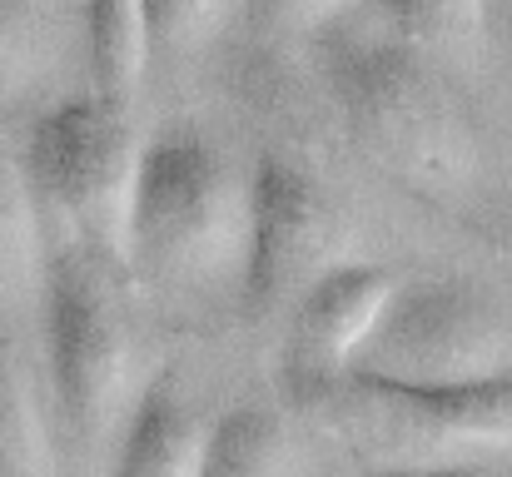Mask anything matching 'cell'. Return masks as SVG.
Listing matches in <instances>:
<instances>
[{
    "label": "cell",
    "mask_w": 512,
    "mask_h": 477,
    "mask_svg": "<svg viewBox=\"0 0 512 477\" xmlns=\"http://www.w3.org/2000/svg\"><path fill=\"white\" fill-rule=\"evenodd\" d=\"M368 477H512L503 463H463V468H383Z\"/></svg>",
    "instance_id": "obj_18"
},
{
    "label": "cell",
    "mask_w": 512,
    "mask_h": 477,
    "mask_svg": "<svg viewBox=\"0 0 512 477\" xmlns=\"http://www.w3.org/2000/svg\"><path fill=\"white\" fill-rule=\"evenodd\" d=\"M358 378L403 388H468L512 373V314L468 279H408L353 363Z\"/></svg>",
    "instance_id": "obj_6"
},
{
    "label": "cell",
    "mask_w": 512,
    "mask_h": 477,
    "mask_svg": "<svg viewBox=\"0 0 512 477\" xmlns=\"http://www.w3.org/2000/svg\"><path fill=\"white\" fill-rule=\"evenodd\" d=\"M35 284H45L35 179H30V164L10 155L0 135V304H20Z\"/></svg>",
    "instance_id": "obj_12"
},
{
    "label": "cell",
    "mask_w": 512,
    "mask_h": 477,
    "mask_svg": "<svg viewBox=\"0 0 512 477\" xmlns=\"http://www.w3.org/2000/svg\"><path fill=\"white\" fill-rule=\"evenodd\" d=\"M50 60L40 0H0V95L25 90Z\"/></svg>",
    "instance_id": "obj_15"
},
{
    "label": "cell",
    "mask_w": 512,
    "mask_h": 477,
    "mask_svg": "<svg viewBox=\"0 0 512 477\" xmlns=\"http://www.w3.org/2000/svg\"><path fill=\"white\" fill-rule=\"evenodd\" d=\"M85 35H90L95 95L130 105L155 55L150 0H85Z\"/></svg>",
    "instance_id": "obj_11"
},
{
    "label": "cell",
    "mask_w": 512,
    "mask_h": 477,
    "mask_svg": "<svg viewBox=\"0 0 512 477\" xmlns=\"http://www.w3.org/2000/svg\"><path fill=\"white\" fill-rule=\"evenodd\" d=\"M299 408L348 453L383 468H463L512 458V373L468 388H403L378 378H299Z\"/></svg>",
    "instance_id": "obj_1"
},
{
    "label": "cell",
    "mask_w": 512,
    "mask_h": 477,
    "mask_svg": "<svg viewBox=\"0 0 512 477\" xmlns=\"http://www.w3.org/2000/svg\"><path fill=\"white\" fill-rule=\"evenodd\" d=\"M378 10L418 55H463L488 25V0H378Z\"/></svg>",
    "instance_id": "obj_14"
},
{
    "label": "cell",
    "mask_w": 512,
    "mask_h": 477,
    "mask_svg": "<svg viewBox=\"0 0 512 477\" xmlns=\"http://www.w3.org/2000/svg\"><path fill=\"white\" fill-rule=\"evenodd\" d=\"M204 477H309V458L274 408H229L209 428Z\"/></svg>",
    "instance_id": "obj_10"
},
{
    "label": "cell",
    "mask_w": 512,
    "mask_h": 477,
    "mask_svg": "<svg viewBox=\"0 0 512 477\" xmlns=\"http://www.w3.org/2000/svg\"><path fill=\"white\" fill-rule=\"evenodd\" d=\"M209 428L214 423L199 418L179 378L160 373L110 458V477H204Z\"/></svg>",
    "instance_id": "obj_9"
},
{
    "label": "cell",
    "mask_w": 512,
    "mask_h": 477,
    "mask_svg": "<svg viewBox=\"0 0 512 477\" xmlns=\"http://www.w3.org/2000/svg\"><path fill=\"white\" fill-rule=\"evenodd\" d=\"M259 5L279 30H319V25L339 20L353 0H259Z\"/></svg>",
    "instance_id": "obj_17"
},
{
    "label": "cell",
    "mask_w": 512,
    "mask_h": 477,
    "mask_svg": "<svg viewBox=\"0 0 512 477\" xmlns=\"http://www.w3.org/2000/svg\"><path fill=\"white\" fill-rule=\"evenodd\" d=\"M145 140L130 105L80 95L45 110L30 130L25 164L35 194H45L85 249L110 264H135V204L145 174Z\"/></svg>",
    "instance_id": "obj_5"
},
{
    "label": "cell",
    "mask_w": 512,
    "mask_h": 477,
    "mask_svg": "<svg viewBox=\"0 0 512 477\" xmlns=\"http://www.w3.org/2000/svg\"><path fill=\"white\" fill-rule=\"evenodd\" d=\"M234 0H150V35H155V50H199L209 45L224 20H229Z\"/></svg>",
    "instance_id": "obj_16"
},
{
    "label": "cell",
    "mask_w": 512,
    "mask_h": 477,
    "mask_svg": "<svg viewBox=\"0 0 512 477\" xmlns=\"http://www.w3.org/2000/svg\"><path fill=\"white\" fill-rule=\"evenodd\" d=\"M254 234V174L194 135L145 150L135 204V264L174 284L244 279Z\"/></svg>",
    "instance_id": "obj_4"
},
{
    "label": "cell",
    "mask_w": 512,
    "mask_h": 477,
    "mask_svg": "<svg viewBox=\"0 0 512 477\" xmlns=\"http://www.w3.org/2000/svg\"><path fill=\"white\" fill-rule=\"evenodd\" d=\"M353 140L403 189L453 199L478 179V135L458 95L408 45L353 50L334 75Z\"/></svg>",
    "instance_id": "obj_3"
},
{
    "label": "cell",
    "mask_w": 512,
    "mask_h": 477,
    "mask_svg": "<svg viewBox=\"0 0 512 477\" xmlns=\"http://www.w3.org/2000/svg\"><path fill=\"white\" fill-rule=\"evenodd\" d=\"M0 477H55L45 408L10 343H0Z\"/></svg>",
    "instance_id": "obj_13"
},
{
    "label": "cell",
    "mask_w": 512,
    "mask_h": 477,
    "mask_svg": "<svg viewBox=\"0 0 512 477\" xmlns=\"http://www.w3.org/2000/svg\"><path fill=\"white\" fill-rule=\"evenodd\" d=\"M45 348H50V393L55 423L75 458H95L120 448L140 398L155 378H145V348L115 289L100 274L95 249H60L45 264Z\"/></svg>",
    "instance_id": "obj_2"
},
{
    "label": "cell",
    "mask_w": 512,
    "mask_h": 477,
    "mask_svg": "<svg viewBox=\"0 0 512 477\" xmlns=\"http://www.w3.org/2000/svg\"><path fill=\"white\" fill-rule=\"evenodd\" d=\"M348 259V219L339 199L299 164L259 159L254 169V234L244 294L259 314L284 304H304L314 284H324Z\"/></svg>",
    "instance_id": "obj_7"
},
{
    "label": "cell",
    "mask_w": 512,
    "mask_h": 477,
    "mask_svg": "<svg viewBox=\"0 0 512 477\" xmlns=\"http://www.w3.org/2000/svg\"><path fill=\"white\" fill-rule=\"evenodd\" d=\"M403 279L383 264H343L309 299L294 309V343H289V383L299 378H343L373 343L378 323L388 318Z\"/></svg>",
    "instance_id": "obj_8"
}]
</instances>
